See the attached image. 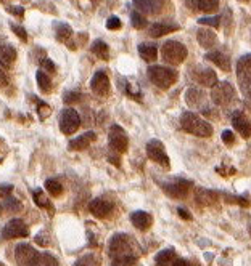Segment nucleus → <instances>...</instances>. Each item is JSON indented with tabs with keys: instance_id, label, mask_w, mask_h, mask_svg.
<instances>
[{
	"instance_id": "obj_1",
	"label": "nucleus",
	"mask_w": 251,
	"mask_h": 266,
	"mask_svg": "<svg viewBox=\"0 0 251 266\" xmlns=\"http://www.w3.org/2000/svg\"><path fill=\"white\" fill-rule=\"evenodd\" d=\"M110 255L111 258H124V256H137L138 245L131 236L116 234L110 241Z\"/></svg>"
},
{
	"instance_id": "obj_2",
	"label": "nucleus",
	"mask_w": 251,
	"mask_h": 266,
	"mask_svg": "<svg viewBox=\"0 0 251 266\" xmlns=\"http://www.w3.org/2000/svg\"><path fill=\"white\" fill-rule=\"evenodd\" d=\"M180 125H182L185 131L196 137H211L213 133V127L210 123L193 112H184L182 117H180Z\"/></svg>"
},
{
	"instance_id": "obj_3",
	"label": "nucleus",
	"mask_w": 251,
	"mask_h": 266,
	"mask_svg": "<svg viewBox=\"0 0 251 266\" xmlns=\"http://www.w3.org/2000/svg\"><path fill=\"white\" fill-rule=\"evenodd\" d=\"M148 79L161 90H168L177 81V71L164 66H152L148 68Z\"/></svg>"
},
{
	"instance_id": "obj_4",
	"label": "nucleus",
	"mask_w": 251,
	"mask_h": 266,
	"mask_svg": "<svg viewBox=\"0 0 251 266\" xmlns=\"http://www.w3.org/2000/svg\"><path fill=\"white\" fill-rule=\"evenodd\" d=\"M187 48L184 43H180L177 40H168L164 42V45L161 47V58L164 63L168 64H180L184 63L187 58Z\"/></svg>"
},
{
	"instance_id": "obj_5",
	"label": "nucleus",
	"mask_w": 251,
	"mask_h": 266,
	"mask_svg": "<svg viewBox=\"0 0 251 266\" xmlns=\"http://www.w3.org/2000/svg\"><path fill=\"white\" fill-rule=\"evenodd\" d=\"M237 79L240 90L246 98H251V53L243 55L237 63Z\"/></svg>"
},
{
	"instance_id": "obj_6",
	"label": "nucleus",
	"mask_w": 251,
	"mask_h": 266,
	"mask_svg": "<svg viewBox=\"0 0 251 266\" xmlns=\"http://www.w3.org/2000/svg\"><path fill=\"white\" fill-rule=\"evenodd\" d=\"M235 98V88L229 82H218L211 90V100L218 106H229Z\"/></svg>"
},
{
	"instance_id": "obj_7",
	"label": "nucleus",
	"mask_w": 251,
	"mask_h": 266,
	"mask_svg": "<svg viewBox=\"0 0 251 266\" xmlns=\"http://www.w3.org/2000/svg\"><path fill=\"white\" fill-rule=\"evenodd\" d=\"M81 125V117L77 114L76 109L73 108H65L60 114V130H62L65 135H71Z\"/></svg>"
},
{
	"instance_id": "obj_8",
	"label": "nucleus",
	"mask_w": 251,
	"mask_h": 266,
	"mask_svg": "<svg viewBox=\"0 0 251 266\" xmlns=\"http://www.w3.org/2000/svg\"><path fill=\"white\" fill-rule=\"evenodd\" d=\"M39 255L40 253L36 249H32L29 244H20L15 249V258L20 266H34V263L39 258Z\"/></svg>"
},
{
	"instance_id": "obj_9",
	"label": "nucleus",
	"mask_w": 251,
	"mask_h": 266,
	"mask_svg": "<svg viewBox=\"0 0 251 266\" xmlns=\"http://www.w3.org/2000/svg\"><path fill=\"white\" fill-rule=\"evenodd\" d=\"M108 143L110 148L116 151V153H124L129 146V138L126 135V131L121 128L119 125H113L110 128V135H108Z\"/></svg>"
},
{
	"instance_id": "obj_10",
	"label": "nucleus",
	"mask_w": 251,
	"mask_h": 266,
	"mask_svg": "<svg viewBox=\"0 0 251 266\" xmlns=\"http://www.w3.org/2000/svg\"><path fill=\"white\" fill-rule=\"evenodd\" d=\"M29 236V228L20 218H13L4 226L2 229V237L4 239H15V237H28Z\"/></svg>"
},
{
	"instance_id": "obj_11",
	"label": "nucleus",
	"mask_w": 251,
	"mask_h": 266,
	"mask_svg": "<svg viewBox=\"0 0 251 266\" xmlns=\"http://www.w3.org/2000/svg\"><path fill=\"white\" fill-rule=\"evenodd\" d=\"M190 186H192V183H190V181L182 180V178H176V180H172L169 183H164L163 184V189L171 197L184 199L187 194H188V191H190Z\"/></svg>"
},
{
	"instance_id": "obj_12",
	"label": "nucleus",
	"mask_w": 251,
	"mask_h": 266,
	"mask_svg": "<svg viewBox=\"0 0 251 266\" xmlns=\"http://www.w3.org/2000/svg\"><path fill=\"white\" fill-rule=\"evenodd\" d=\"M146 154L152 159L153 162H158L163 167H169V157L164 151V146L160 140H152L146 145Z\"/></svg>"
},
{
	"instance_id": "obj_13",
	"label": "nucleus",
	"mask_w": 251,
	"mask_h": 266,
	"mask_svg": "<svg viewBox=\"0 0 251 266\" xmlns=\"http://www.w3.org/2000/svg\"><path fill=\"white\" fill-rule=\"evenodd\" d=\"M90 88L95 95H100V96H107L110 93V79L108 76L103 73V71H98L95 73L92 81H90Z\"/></svg>"
},
{
	"instance_id": "obj_14",
	"label": "nucleus",
	"mask_w": 251,
	"mask_h": 266,
	"mask_svg": "<svg viewBox=\"0 0 251 266\" xmlns=\"http://www.w3.org/2000/svg\"><path fill=\"white\" fill-rule=\"evenodd\" d=\"M232 125L243 138L251 137V120L241 111H235L232 114Z\"/></svg>"
},
{
	"instance_id": "obj_15",
	"label": "nucleus",
	"mask_w": 251,
	"mask_h": 266,
	"mask_svg": "<svg viewBox=\"0 0 251 266\" xmlns=\"http://www.w3.org/2000/svg\"><path fill=\"white\" fill-rule=\"evenodd\" d=\"M89 210H90V214L93 217H97V218H105L111 214V210H113V204H111L110 201L107 199H93L90 204H89Z\"/></svg>"
},
{
	"instance_id": "obj_16",
	"label": "nucleus",
	"mask_w": 251,
	"mask_h": 266,
	"mask_svg": "<svg viewBox=\"0 0 251 266\" xmlns=\"http://www.w3.org/2000/svg\"><path fill=\"white\" fill-rule=\"evenodd\" d=\"M185 5L193 12L214 13L219 8V0H187Z\"/></svg>"
},
{
	"instance_id": "obj_17",
	"label": "nucleus",
	"mask_w": 251,
	"mask_h": 266,
	"mask_svg": "<svg viewBox=\"0 0 251 266\" xmlns=\"http://www.w3.org/2000/svg\"><path fill=\"white\" fill-rule=\"evenodd\" d=\"M205 58L208 61H211V63H214L218 68H221L222 71H226V73H229L230 68H232V63H230V56L226 55L224 51H210V53H206Z\"/></svg>"
},
{
	"instance_id": "obj_18",
	"label": "nucleus",
	"mask_w": 251,
	"mask_h": 266,
	"mask_svg": "<svg viewBox=\"0 0 251 266\" xmlns=\"http://www.w3.org/2000/svg\"><path fill=\"white\" fill-rule=\"evenodd\" d=\"M135 7L146 15H157L161 12L164 0H134Z\"/></svg>"
},
{
	"instance_id": "obj_19",
	"label": "nucleus",
	"mask_w": 251,
	"mask_h": 266,
	"mask_svg": "<svg viewBox=\"0 0 251 266\" xmlns=\"http://www.w3.org/2000/svg\"><path fill=\"white\" fill-rule=\"evenodd\" d=\"M195 81L198 84H202L205 87H214L218 84V76L213 69H206V68H200L198 71H195Z\"/></svg>"
},
{
	"instance_id": "obj_20",
	"label": "nucleus",
	"mask_w": 251,
	"mask_h": 266,
	"mask_svg": "<svg viewBox=\"0 0 251 266\" xmlns=\"http://www.w3.org/2000/svg\"><path fill=\"white\" fill-rule=\"evenodd\" d=\"M131 221H132V225L137 228V229H140V231H145V229H148L152 226V215L150 214H146V212H142V210H137L134 212V214L131 215Z\"/></svg>"
},
{
	"instance_id": "obj_21",
	"label": "nucleus",
	"mask_w": 251,
	"mask_h": 266,
	"mask_svg": "<svg viewBox=\"0 0 251 266\" xmlns=\"http://www.w3.org/2000/svg\"><path fill=\"white\" fill-rule=\"evenodd\" d=\"M15 59H16V50L12 45L5 43V45L0 47V66H2L4 69L12 68Z\"/></svg>"
},
{
	"instance_id": "obj_22",
	"label": "nucleus",
	"mask_w": 251,
	"mask_h": 266,
	"mask_svg": "<svg viewBox=\"0 0 251 266\" xmlns=\"http://www.w3.org/2000/svg\"><path fill=\"white\" fill-rule=\"evenodd\" d=\"M95 138H97V137H95L93 131L84 133V135L69 141V149H71V151H82L87 146H90V143H92V141H95Z\"/></svg>"
},
{
	"instance_id": "obj_23",
	"label": "nucleus",
	"mask_w": 251,
	"mask_h": 266,
	"mask_svg": "<svg viewBox=\"0 0 251 266\" xmlns=\"http://www.w3.org/2000/svg\"><path fill=\"white\" fill-rule=\"evenodd\" d=\"M177 29H179V26L172 24V23H155V24H152L148 34L152 35V37H163V35L174 32Z\"/></svg>"
},
{
	"instance_id": "obj_24",
	"label": "nucleus",
	"mask_w": 251,
	"mask_h": 266,
	"mask_svg": "<svg viewBox=\"0 0 251 266\" xmlns=\"http://www.w3.org/2000/svg\"><path fill=\"white\" fill-rule=\"evenodd\" d=\"M176 260L177 258H176L174 249H164L155 256V266H172Z\"/></svg>"
},
{
	"instance_id": "obj_25",
	"label": "nucleus",
	"mask_w": 251,
	"mask_h": 266,
	"mask_svg": "<svg viewBox=\"0 0 251 266\" xmlns=\"http://www.w3.org/2000/svg\"><path fill=\"white\" fill-rule=\"evenodd\" d=\"M196 39L203 48H210L218 43V37H216V34L210 29H200L196 32Z\"/></svg>"
},
{
	"instance_id": "obj_26",
	"label": "nucleus",
	"mask_w": 251,
	"mask_h": 266,
	"mask_svg": "<svg viewBox=\"0 0 251 266\" xmlns=\"http://www.w3.org/2000/svg\"><path fill=\"white\" fill-rule=\"evenodd\" d=\"M185 100H187V104L192 106V108H196V106H202L203 101H205V93L200 90V88H188L187 93H185Z\"/></svg>"
},
{
	"instance_id": "obj_27",
	"label": "nucleus",
	"mask_w": 251,
	"mask_h": 266,
	"mask_svg": "<svg viewBox=\"0 0 251 266\" xmlns=\"http://www.w3.org/2000/svg\"><path fill=\"white\" fill-rule=\"evenodd\" d=\"M138 55L142 56V59L152 63V61L158 58V48L157 45H153V43H140V45H138Z\"/></svg>"
},
{
	"instance_id": "obj_28",
	"label": "nucleus",
	"mask_w": 251,
	"mask_h": 266,
	"mask_svg": "<svg viewBox=\"0 0 251 266\" xmlns=\"http://www.w3.org/2000/svg\"><path fill=\"white\" fill-rule=\"evenodd\" d=\"M195 199L200 206H211V204H214L216 199H218V194L213 191H208V189H196Z\"/></svg>"
},
{
	"instance_id": "obj_29",
	"label": "nucleus",
	"mask_w": 251,
	"mask_h": 266,
	"mask_svg": "<svg viewBox=\"0 0 251 266\" xmlns=\"http://www.w3.org/2000/svg\"><path fill=\"white\" fill-rule=\"evenodd\" d=\"M55 35L60 42L66 43L69 40V37L73 35L71 26H68L66 23H55Z\"/></svg>"
},
{
	"instance_id": "obj_30",
	"label": "nucleus",
	"mask_w": 251,
	"mask_h": 266,
	"mask_svg": "<svg viewBox=\"0 0 251 266\" xmlns=\"http://www.w3.org/2000/svg\"><path fill=\"white\" fill-rule=\"evenodd\" d=\"M92 53L95 56H98L100 59H108V55H110V48L108 45L103 40H95L92 43V47H90Z\"/></svg>"
},
{
	"instance_id": "obj_31",
	"label": "nucleus",
	"mask_w": 251,
	"mask_h": 266,
	"mask_svg": "<svg viewBox=\"0 0 251 266\" xmlns=\"http://www.w3.org/2000/svg\"><path fill=\"white\" fill-rule=\"evenodd\" d=\"M32 199H34V202H36L39 207L52 210V204H50V201L47 199V196H45L42 189H34L32 191Z\"/></svg>"
},
{
	"instance_id": "obj_32",
	"label": "nucleus",
	"mask_w": 251,
	"mask_h": 266,
	"mask_svg": "<svg viewBox=\"0 0 251 266\" xmlns=\"http://www.w3.org/2000/svg\"><path fill=\"white\" fill-rule=\"evenodd\" d=\"M36 79H37V85L39 88L44 93H48L52 90V81H50V77L44 73V71H37V74H36Z\"/></svg>"
},
{
	"instance_id": "obj_33",
	"label": "nucleus",
	"mask_w": 251,
	"mask_h": 266,
	"mask_svg": "<svg viewBox=\"0 0 251 266\" xmlns=\"http://www.w3.org/2000/svg\"><path fill=\"white\" fill-rule=\"evenodd\" d=\"M45 189L52 194V196H60L63 192V186L60 184V181L54 180V178H48L45 181Z\"/></svg>"
},
{
	"instance_id": "obj_34",
	"label": "nucleus",
	"mask_w": 251,
	"mask_h": 266,
	"mask_svg": "<svg viewBox=\"0 0 251 266\" xmlns=\"http://www.w3.org/2000/svg\"><path fill=\"white\" fill-rule=\"evenodd\" d=\"M131 24L135 29H143L146 26V18L140 12H132L131 13Z\"/></svg>"
},
{
	"instance_id": "obj_35",
	"label": "nucleus",
	"mask_w": 251,
	"mask_h": 266,
	"mask_svg": "<svg viewBox=\"0 0 251 266\" xmlns=\"http://www.w3.org/2000/svg\"><path fill=\"white\" fill-rule=\"evenodd\" d=\"M2 209L7 210V212H20L23 209L21 202L15 197H7V201L2 204Z\"/></svg>"
},
{
	"instance_id": "obj_36",
	"label": "nucleus",
	"mask_w": 251,
	"mask_h": 266,
	"mask_svg": "<svg viewBox=\"0 0 251 266\" xmlns=\"http://www.w3.org/2000/svg\"><path fill=\"white\" fill-rule=\"evenodd\" d=\"M34 266H58V261L48 253H40L37 261L34 263Z\"/></svg>"
},
{
	"instance_id": "obj_37",
	"label": "nucleus",
	"mask_w": 251,
	"mask_h": 266,
	"mask_svg": "<svg viewBox=\"0 0 251 266\" xmlns=\"http://www.w3.org/2000/svg\"><path fill=\"white\" fill-rule=\"evenodd\" d=\"M198 24L203 26H211V28H219L221 26V16H205L198 20Z\"/></svg>"
},
{
	"instance_id": "obj_38",
	"label": "nucleus",
	"mask_w": 251,
	"mask_h": 266,
	"mask_svg": "<svg viewBox=\"0 0 251 266\" xmlns=\"http://www.w3.org/2000/svg\"><path fill=\"white\" fill-rule=\"evenodd\" d=\"M137 256H124V258H115L111 266H134Z\"/></svg>"
},
{
	"instance_id": "obj_39",
	"label": "nucleus",
	"mask_w": 251,
	"mask_h": 266,
	"mask_svg": "<svg viewBox=\"0 0 251 266\" xmlns=\"http://www.w3.org/2000/svg\"><path fill=\"white\" fill-rule=\"evenodd\" d=\"M81 98H82L81 93H77V92H68V93L63 96V101H65L66 104H74V103H77V101H81Z\"/></svg>"
},
{
	"instance_id": "obj_40",
	"label": "nucleus",
	"mask_w": 251,
	"mask_h": 266,
	"mask_svg": "<svg viewBox=\"0 0 251 266\" xmlns=\"http://www.w3.org/2000/svg\"><path fill=\"white\" fill-rule=\"evenodd\" d=\"M37 104H39V108H37L39 117H40V119H45V117H48L50 114H52V108H50V106H48L47 103H44V101H39Z\"/></svg>"
},
{
	"instance_id": "obj_41",
	"label": "nucleus",
	"mask_w": 251,
	"mask_h": 266,
	"mask_svg": "<svg viewBox=\"0 0 251 266\" xmlns=\"http://www.w3.org/2000/svg\"><path fill=\"white\" fill-rule=\"evenodd\" d=\"M40 66H42V69H45L47 73H55L57 71V66L54 64V61H50L47 56L40 59Z\"/></svg>"
},
{
	"instance_id": "obj_42",
	"label": "nucleus",
	"mask_w": 251,
	"mask_h": 266,
	"mask_svg": "<svg viewBox=\"0 0 251 266\" xmlns=\"http://www.w3.org/2000/svg\"><path fill=\"white\" fill-rule=\"evenodd\" d=\"M95 256L93 255H85L84 258H81V260H77L76 263H74V266H95Z\"/></svg>"
},
{
	"instance_id": "obj_43",
	"label": "nucleus",
	"mask_w": 251,
	"mask_h": 266,
	"mask_svg": "<svg viewBox=\"0 0 251 266\" xmlns=\"http://www.w3.org/2000/svg\"><path fill=\"white\" fill-rule=\"evenodd\" d=\"M107 28L111 29V31L119 29L121 28V20H119L118 16H110L108 20H107Z\"/></svg>"
},
{
	"instance_id": "obj_44",
	"label": "nucleus",
	"mask_w": 251,
	"mask_h": 266,
	"mask_svg": "<svg viewBox=\"0 0 251 266\" xmlns=\"http://www.w3.org/2000/svg\"><path fill=\"white\" fill-rule=\"evenodd\" d=\"M12 29H13V32L18 35V37H20L23 42L28 40V34H26L24 28H21V26H16V24H12Z\"/></svg>"
},
{
	"instance_id": "obj_45",
	"label": "nucleus",
	"mask_w": 251,
	"mask_h": 266,
	"mask_svg": "<svg viewBox=\"0 0 251 266\" xmlns=\"http://www.w3.org/2000/svg\"><path fill=\"white\" fill-rule=\"evenodd\" d=\"M222 141H224L226 145H232L233 141H235V135H233L230 130H224V131H222Z\"/></svg>"
},
{
	"instance_id": "obj_46",
	"label": "nucleus",
	"mask_w": 251,
	"mask_h": 266,
	"mask_svg": "<svg viewBox=\"0 0 251 266\" xmlns=\"http://www.w3.org/2000/svg\"><path fill=\"white\" fill-rule=\"evenodd\" d=\"M13 191V184H0V197H10Z\"/></svg>"
},
{
	"instance_id": "obj_47",
	"label": "nucleus",
	"mask_w": 251,
	"mask_h": 266,
	"mask_svg": "<svg viewBox=\"0 0 251 266\" xmlns=\"http://www.w3.org/2000/svg\"><path fill=\"white\" fill-rule=\"evenodd\" d=\"M36 242H37L39 245H42V247H45V245H48V237H47L44 233H40V234L36 236Z\"/></svg>"
},
{
	"instance_id": "obj_48",
	"label": "nucleus",
	"mask_w": 251,
	"mask_h": 266,
	"mask_svg": "<svg viewBox=\"0 0 251 266\" xmlns=\"http://www.w3.org/2000/svg\"><path fill=\"white\" fill-rule=\"evenodd\" d=\"M8 12L13 13V15H16V16H20V18H23L24 8H23V7H12V8H8Z\"/></svg>"
},
{
	"instance_id": "obj_49",
	"label": "nucleus",
	"mask_w": 251,
	"mask_h": 266,
	"mask_svg": "<svg viewBox=\"0 0 251 266\" xmlns=\"http://www.w3.org/2000/svg\"><path fill=\"white\" fill-rule=\"evenodd\" d=\"M177 214H179L180 218H184V220H192V215H190L188 212H187V209H184V207H179L177 209Z\"/></svg>"
},
{
	"instance_id": "obj_50",
	"label": "nucleus",
	"mask_w": 251,
	"mask_h": 266,
	"mask_svg": "<svg viewBox=\"0 0 251 266\" xmlns=\"http://www.w3.org/2000/svg\"><path fill=\"white\" fill-rule=\"evenodd\" d=\"M172 266H193L192 263H190L188 260H184V258H177L176 261H174V264Z\"/></svg>"
},
{
	"instance_id": "obj_51",
	"label": "nucleus",
	"mask_w": 251,
	"mask_h": 266,
	"mask_svg": "<svg viewBox=\"0 0 251 266\" xmlns=\"http://www.w3.org/2000/svg\"><path fill=\"white\" fill-rule=\"evenodd\" d=\"M240 2H248V0H240Z\"/></svg>"
}]
</instances>
